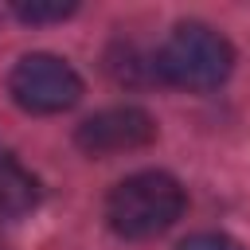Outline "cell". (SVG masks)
I'll return each mask as SVG.
<instances>
[{
  "label": "cell",
  "instance_id": "obj_5",
  "mask_svg": "<svg viewBox=\"0 0 250 250\" xmlns=\"http://www.w3.org/2000/svg\"><path fill=\"white\" fill-rule=\"evenodd\" d=\"M39 199V184L35 176L12 160V156H0V219H20L35 207Z\"/></svg>",
  "mask_w": 250,
  "mask_h": 250
},
{
  "label": "cell",
  "instance_id": "obj_7",
  "mask_svg": "<svg viewBox=\"0 0 250 250\" xmlns=\"http://www.w3.org/2000/svg\"><path fill=\"white\" fill-rule=\"evenodd\" d=\"M176 250H242V242H234V238H227V234H215V230H203V234L184 238Z\"/></svg>",
  "mask_w": 250,
  "mask_h": 250
},
{
  "label": "cell",
  "instance_id": "obj_6",
  "mask_svg": "<svg viewBox=\"0 0 250 250\" xmlns=\"http://www.w3.org/2000/svg\"><path fill=\"white\" fill-rule=\"evenodd\" d=\"M23 23H51V20H66L70 12H74V4H16L12 8Z\"/></svg>",
  "mask_w": 250,
  "mask_h": 250
},
{
  "label": "cell",
  "instance_id": "obj_3",
  "mask_svg": "<svg viewBox=\"0 0 250 250\" xmlns=\"http://www.w3.org/2000/svg\"><path fill=\"white\" fill-rule=\"evenodd\" d=\"M8 90L16 105H23L27 113H62L82 98V78L66 59L39 51V55H23L12 66Z\"/></svg>",
  "mask_w": 250,
  "mask_h": 250
},
{
  "label": "cell",
  "instance_id": "obj_1",
  "mask_svg": "<svg viewBox=\"0 0 250 250\" xmlns=\"http://www.w3.org/2000/svg\"><path fill=\"white\" fill-rule=\"evenodd\" d=\"M234 66L230 43L207 23H176L152 59L156 78L180 90H215Z\"/></svg>",
  "mask_w": 250,
  "mask_h": 250
},
{
  "label": "cell",
  "instance_id": "obj_2",
  "mask_svg": "<svg viewBox=\"0 0 250 250\" xmlns=\"http://www.w3.org/2000/svg\"><path fill=\"white\" fill-rule=\"evenodd\" d=\"M184 215V188L168 172H137L105 199V219L121 238H152Z\"/></svg>",
  "mask_w": 250,
  "mask_h": 250
},
{
  "label": "cell",
  "instance_id": "obj_4",
  "mask_svg": "<svg viewBox=\"0 0 250 250\" xmlns=\"http://www.w3.org/2000/svg\"><path fill=\"white\" fill-rule=\"evenodd\" d=\"M156 137V125L145 109L137 105H113V109H102L94 117H86L74 133L78 148L86 156H117V152H133V148H145L148 141Z\"/></svg>",
  "mask_w": 250,
  "mask_h": 250
}]
</instances>
